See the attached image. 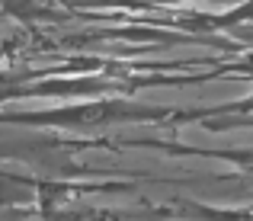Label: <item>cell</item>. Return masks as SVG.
Wrapping results in <instances>:
<instances>
[{
	"instance_id": "6da1fadb",
	"label": "cell",
	"mask_w": 253,
	"mask_h": 221,
	"mask_svg": "<svg viewBox=\"0 0 253 221\" xmlns=\"http://www.w3.org/2000/svg\"><path fill=\"white\" fill-rule=\"evenodd\" d=\"M170 106H144L128 99H93V103H68L45 112H13L0 116L3 122L19 125H48V129H71V132H90V129H109V125H131V122H167L173 119Z\"/></svg>"
}]
</instances>
